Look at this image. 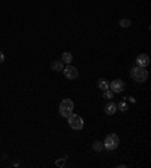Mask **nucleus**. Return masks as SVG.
Here are the masks:
<instances>
[{
    "instance_id": "4",
    "label": "nucleus",
    "mask_w": 151,
    "mask_h": 168,
    "mask_svg": "<svg viewBox=\"0 0 151 168\" xmlns=\"http://www.w3.org/2000/svg\"><path fill=\"white\" fill-rule=\"evenodd\" d=\"M124 88H125V84H124L121 79H115L112 82H109V89L112 91L113 94H115V92H122Z\"/></svg>"
},
{
    "instance_id": "9",
    "label": "nucleus",
    "mask_w": 151,
    "mask_h": 168,
    "mask_svg": "<svg viewBox=\"0 0 151 168\" xmlns=\"http://www.w3.org/2000/svg\"><path fill=\"white\" fill-rule=\"evenodd\" d=\"M51 70H53V71H62V70H64V62H62V59H61V61H53V62H51Z\"/></svg>"
},
{
    "instance_id": "2",
    "label": "nucleus",
    "mask_w": 151,
    "mask_h": 168,
    "mask_svg": "<svg viewBox=\"0 0 151 168\" xmlns=\"http://www.w3.org/2000/svg\"><path fill=\"white\" fill-rule=\"evenodd\" d=\"M118 145H119V138L115 133L107 135L106 139L103 141V148H106V150H115V148H118Z\"/></svg>"
},
{
    "instance_id": "15",
    "label": "nucleus",
    "mask_w": 151,
    "mask_h": 168,
    "mask_svg": "<svg viewBox=\"0 0 151 168\" xmlns=\"http://www.w3.org/2000/svg\"><path fill=\"white\" fill-rule=\"evenodd\" d=\"M116 109H119V111L125 112V111L128 109V106H127V103H125V102H121V103H118V105H116Z\"/></svg>"
},
{
    "instance_id": "6",
    "label": "nucleus",
    "mask_w": 151,
    "mask_h": 168,
    "mask_svg": "<svg viewBox=\"0 0 151 168\" xmlns=\"http://www.w3.org/2000/svg\"><path fill=\"white\" fill-rule=\"evenodd\" d=\"M136 64H138L139 67H147V65L150 64V56L145 55V53L138 55V58H136Z\"/></svg>"
},
{
    "instance_id": "18",
    "label": "nucleus",
    "mask_w": 151,
    "mask_h": 168,
    "mask_svg": "<svg viewBox=\"0 0 151 168\" xmlns=\"http://www.w3.org/2000/svg\"><path fill=\"white\" fill-rule=\"evenodd\" d=\"M3 61H5V55H3V53H2V52H0V64H2V62H3Z\"/></svg>"
},
{
    "instance_id": "16",
    "label": "nucleus",
    "mask_w": 151,
    "mask_h": 168,
    "mask_svg": "<svg viewBox=\"0 0 151 168\" xmlns=\"http://www.w3.org/2000/svg\"><path fill=\"white\" fill-rule=\"evenodd\" d=\"M103 97H104V98H109V100H111V98L113 97V92L111 91V89H106V91H104V94H103Z\"/></svg>"
},
{
    "instance_id": "8",
    "label": "nucleus",
    "mask_w": 151,
    "mask_h": 168,
    "mask_svg": "<svg viewBox=\"0 0 151 168\" xmlns=\"http://www.w3.org/2000/svg\"><path fill=\"white\" fill-rule=\"evenodd\" d=\"M59 108H65V109H74V102L70 100V98H64L61 102V106Z\"/></svg>"
},
{
    "instance_id": "12",
    "label": "nucleus",
    "mask_w": 151,
    "mask_h": 168,
    "mask_svg": "<svg viewBox=\"0 0 151 168\" xmlns=\"http://www.w3.org/2000/svg\"><path fill=\"white\" fill-rule=\"evenodd\" d=\"M59 114L64 117V118H68L71 114H73V109H65V108H59Z\"/></svg>"
},
{
    "instance_id": "10",
    "label": "nucleus",
    "mask_w": 151,
    "mask_h": 168,
    "mask_svg": "<svg viewBox=\"0 0 151 168\" xmlns=\"http://www.w3.org/2000/svg\"><path fill=\"white\" fill-rule=\"evenodd\" d=\"M97 85H98V88H100L101 91H106V89H109V82H107L106 79H100Z\"/></svg>"
},
{
    "instance_id": "13",
    "label": "nucleus",
    "mask_w": 151,
    "mask_h": 168,
    "mask_svg": "<svg viewBox=\"0 0 151 168\" xmlns=\"http://www.w3.org/2000/svg\"><path fill=\"white\" fill-rule=\"evenodd\" d=\"M119 26H121V27H130V26H132V21H130L128 18H122V20L119 21Z\"/></svg>"
},
{
    "instance_id": "7",
    "label": "nucleus",
    "mask_w": 151,
    "mask_h": 168,
    "mask_svg": "<svg viewBox=\"0 0 151 168\" xmlns=\"http://www.w3.org/2000/svg\"><path fill=\"white\" fill-rule=\"evenodd\" d=\"M116 111H118V109H116V103H113V102L107 103V105H106V108H104V112H106L107 115H113Z\"/></svg>"
},
{
    "instance_id": "11",
    "label": "nucleus",
    "mask_w": 151,
    "mask_h": 168,
    "mask_svg": "<svg viewBox=\"0 0 151 168\" xmlns=\"http://www.w3.org/2000/svg\"><path fill=\"white\" fill-rule=\"evenodd\" d=\"M71 61H73V55H71L70 52H65V53L62 55V62H65V64H71Z\"/></svg>"
},
{
    "instance_id": "14",
    "label": "nucleus",
    "mask_w": 151,
    "mask_h": 168,
    "mask_svg": "<svg viewBox=\"0 0 151 168\" xmlns=\"http://www.w3.org/2000/svg\"><path fill=\"white\" fill-rule=\"evenodd\" d=\"M92 148H94L95 152H101V150H103V142H100V141H95V142L92 144Z\"/></svg>"
},
{
    "instance_id": "5",
    "label": "nucleus",
    "mask_w": 151,
    "mask_h": 168,
    "mask_svg": "<svg viewBox=\"0 0 151 168\" xmlns=\"http://www.w3.org/2000/svg\"><path fill=\"white\" fill-rule=\"evenodd\" d=\"M64 74H65V77H67V79L73 80V79H77L79 71H77V68H76V67L68 65V67H65V68H64Z\"/></svg>"
},
{
    "instance_id": "1",
    "label": "nucleus",
    "mask_w": 151,
    "mask_h": 168,
    "mask_svg": "<svg viewBox=\"0 0 151 168\" xmlns=\"http://www.w3.org/2000/svg\"><path fill=\"white\" fill-rule=\"evenodd\" d=\"M130 76H132V79H133L135 82L144 84V82L148 79V71L145 70V67L136 65V67H133V68L130 70Z\"/></svg>"
},
{
    "instance_id": "17",
    "label": "nucleus",
    "mask_w": 151,
    "mask_h": 168,
    "mask_svg": "<svg viewBox=\"0 0 151 168\" xmlns=\"http://www.w3.org/2000/svg\"><path fill=\"white\" fill-rule=\"evenodd\" d=\"M65 162H67V158H62V159L56 161V165L58 167H65Z\"/></svg>"
},
{
    "instance_id": "3",
    "label": "nucleus",
    "mask_w": 151,
    "mask_h": 168,
    "mask_svg": "<svg viewBox=\"0 0 151 168\" xmlns=\"http://www.w3.org/2000/svg\"><path fill=\"white\" fill-rule=\"evenodd\" d=\"M67 120H68L70 127H71V129H74V130H80V129H83V126H85L83 118H82L80 115H77V114H71Z\"/></svg>"
}]
</instances>
